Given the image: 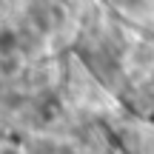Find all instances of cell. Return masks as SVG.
<instances>
[{"mask_svg": "<svg viewBox=\"0 0 154 154\" xmlns=\"http://www.w3.org/2000/svg\"><path fill=\"white\" fill-rule=\"evenodd\" d=\"M14 49H17V32L3 26L0 29V54H11Z\"/></svg>", "mask_w": 154, "mask_h": 154, "instance_id": "obj_1", "label": "cell"}]
</instances>
